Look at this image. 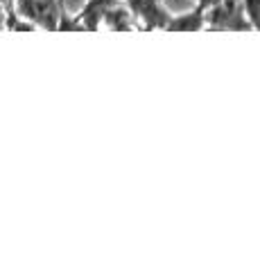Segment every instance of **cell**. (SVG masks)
Masks as SVG:
<instances>
[{
    "label": "cell",
    "mask_w": 260,
    "mask_h": 257,
    "mask_svg": "<svg viewBox=\"0 0 260 257\" xmlns=\"http://www.w3.org/2000/svg\"><path fill=\"white\" fill-rule=\"evenodd\" d=\"M215 3L217 0H197L190 12L170 16L166 32H202V29H206V14Z\"/></svg>",
    "instance_id": "cell-4"
},
{
    "label": "cell",
    "mask_w": 260,
    "mask_h": 257,
    "mask_svg": "<svg viewBox=\"0 0 260 257\" xmlns=\"http://www.w3.org/2000/svg\"><path fill=\"white\" fill-rule=\"evenodd\" d=\"M3 29H7V32H34L37 27H34L29 21H25L12 5V7L3 14Z\"/></svg>",
    "instance_id": "cell-6"
},
{
    "label": "cell",
    "mask_w": 260,
    "mask_h": 257,
    "mask_svg": "<svg viewBox=\"0 0 260 257\" xmlns=\"http://www.w3.org/2000/svg\"><path fill=\"white\" fill-rule=\"evenodd\" d=\"M63 0H14V9L37 29L57 32Z\"/></svg>",
    "instance_id": "cell-2"
},
{
    "label": "cell",
    "mask_w": 260,
    "mask_h": 257,
    "mask_svg": "<svg viewBox=\"0 0 260 257\" xmlns=\"http://www.w3.org/2000/svg\"><path fill=\"white\" fill-rule=\"evenodd\" d=\"M102 27L111 29V32H134V29H141L138 21L134 18V14L129 12V7L124 5V0H116V3L104 12Z\"/></svg>",
    "instance_id": "cell-5"
},
{
    "label": "cell",
    "mask_w": 260,
    "mask_h": 257,
    "mask_svg": "<svg viewBox=\"0 0 260 257\" xmlns=\"http://www.w3.org/2000/svg\"><path fill=\"white\" fill-rule=\"evenodd\" d=\"M0 29H3V16H0Z\"/></svg>",
    "instance_id": "cell-8"
},
{
    "label": "cell",
    "mask_w": 260,
    "mask_h": 257,
    "mask_svg": "<svg viewBox=\"0 0 260 257\" xmlns=\"http://www.w3.org/2000/svg\"><path fill=\"white\" fill-rule=\"evenodd\" d=\"M124 5L134 14V18L141 21L143 32H154V29H163L166 32L172 14L168 12L161 0H124Z\"/></svg>",
    "instance_id": "cell-3"
},
{
    "label": "cell",
    "mask_w": 260,
    "mask_h": 257,
    "mask_svg": "<svg viewBox=\"0 0 260 257\" xmlns=\"http://www.w3.org/2000/svg\"><path fill=\"white\" fill-rule=\"evenodd\" d=\"M244 5V14H247L251 27L260 32V0H242Z\"/></svg>",
    "instance_id": "cell-7"
},
{
    "label": "cell",
    "mask_w": 260,
    "mask_h": 257,
    "mask_svg": "<svg viewBox=\"0 0 260 257\" xmlns=\"http://www.w3.org/2000/svg\"><path fill=\"white\" fill-rule=\"evenodd\" d=\"M206 29L211 32H251L242 0H217L206 14Z\"/></svg>",
    "instance_id": "cell-1"
}]
</instances>
